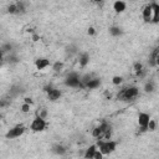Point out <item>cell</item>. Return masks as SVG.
<instances>
[{
	"mask_svg": "<svg viewBox=\"0 0 159 159\" xmlns=\"http://www.w3.org/2000/svg\"><path fill=\"white\" fill-rule=\"evenodd\" d=\"M39 40H40V36L38 35V34H32V41H39Z\"/></svg>",
	"mask_w": 159,
	"mask_h": 159,
	"instance_id": "4316f807",
	"label": "cell"
},
{
	"mask_svg": "<svg viewBox=\"0 0 159 159\" xmlns=\"http://www.w3.org/2000/svg\"><path fill=\"white\" fill-rule=\"evenodd\" d=\"M38 116L40 118H42V119H46V117H47V111L46 110H41L40 112L38 113Z\"/></svg>",
	"mask_w": 159,
	"mask_h": 159,
	"instance_id": "603a6c76",
	"label": "cell"
},
{
	"mask_svg": "<svg viewBox=\"0 0 159 159\" xmlns=\"http://www.w3.org/2000/svg\"><path fill=\"white\" fill-rule=\"evenodd\" d=\"M66 84L70 87H73V88H76V87H82L81 86V82H80V76L77 75V73H70L69 76H67L66 79Z\"/></svg>",
	"mask_w": 159,
	"mask_h": 159,
	"instance_id": "5b68a950",
	"label": "cell"
},
{
	"mask_svg": "<svg viewBox=\"0 0 159 159\" xmlns=\"http://www.w3.org/2000/svg\"><path fill=\"white\" fill-rule=\"evenodd\" d=\"M122 82H123V77L122 76H113L112 83L114 84V86H118V84H121Z\"/></svg>",
	"mask_w": 159,
	"mask_h": 159,
	"instance_id": "ffe728a7",
	"label": "cell"
},
{
	"mask_svg": "<svg viewBox=\"0 0 159 159\" xmlns=\"http://www.w3.org/2000/svg\"><path fill=\"white\" fill-rule=\"evenodd\" d=\"M126 8H127V4L124 1H122V0H117V1L113 3V10L117 13H123Z\"/></svg>",
	"mask_w": 159,
	"mask_h": 159,
	"instance_id": "30bf717a",
	"label": "cell"
},
{
	"mask_svg": "<svg viewBox=\"0 0 159 159\" xmlns=\"http://www.w3.org/2000/svg\"><path fill=\"white\" fill-rule=\"evenodd\" d=\"M53 152H55V153H57V154H63L66 150H65V148H63L62 145H56L55 149H53Z\"/></svg>",
	"mask_w": 159,
	"mask_h": 159,
	"instance_id": "7402d4cb",
	"label": "cell"
},
{
	"mask_svg": "<svg viewBox=\"0 0 159 159\" xmlns=\"http://www.w3.org/2000/svg\"><path fill=\"white\" fill-rule=\"evenodd\" d=\"M92 159H103V154L101 153V152H100L98 149H97V150H96V153L93 154V158H92Z\"/></svg>",
	"mask_w": 159,
	"mask_h": 159,
	"instance_id": "cb8c5ba5",
	"label": "cell"
},
{
	"mask_svg": "<svg viewBox=\"0 0 159 159\" xmlns=\"http://www.w3.org/2000/svg\"><path fill=\"white\" fill-rule=\"evenodd\" d=\"M97 149H98L103 155H108L111 153H113L117 148V142L114 141H103V139H98L96 144Z\"/></svg>",
	"mask_w": 159,
	"mask_h": 159,
	"instance_id": "6da1fadb",
	"label": "cell"
},
{
	"mask_svg": "<svg viewBox=\"0 0 159 159\" xmlns=\"http://www.w3.org/2000/svg\"><path fill=\"white\" fill-rule=\"evenodd\" d=\"M142 15H143V19H144L145 22H150L152 21V18H153V10H152V5L150 4L144 6Z\"/></svg>",
	"mask_w": 159,
	"mask_h": 159,
	"instance_id": "ba28073f",
	"label": "cell"
},
{
	"mask_svg": "<svg viewBox=\"0 0 159 159\" xmlns=\"http://www.w3.org/2000/svg\"><path fill=\"white\" fill-rule=\"evenodd\" d=\"M100 84H101V81L98 79H91L88 82L86 83V88H88V90H94V88H97V87H100Z\"/></svg>",
	"mask_w": 159,
	"mask_h": 159,
	"instance_id": "7c38bea8",
	"label": "cell"
},
{
	"mask_svg": "<svg viewBox=\"0 0 159 159\" xmlns=\"http://www.w3.org/2000/svg\"><path fill=\"white\" fill-rule=\"evenodd\" d=\"M8 11L10 14H18V6H16V3H13L8 6Z\"/></svg>",
	"mask_w": 159,
	"mask_h": 159,
	"instance_id": "d6986e66",
	"label": "cell"
},
{
	"mask_svg": "<svg viewBox=\"0 0 159 159\" xmlns=\"http://www.w3.org/2000/svg\"><path fill=\"white\" fill-rule=\"evenodd\" d=\"M30 110H31V106H30V104H26V103L21 104V112L22 113H29Z\"/></svg>",
	"mask_w": 159,
	"mask_h": 159,
	"instance_id": "44dd1931",
	"label": "cell"
},
{
	"mask_svg": "<svg viewBox=\"0 0 159 159\" xmlns=\"http://www.w3.org/2000/svg\"><path fill=\"white\" fill-rule=\"evenodd\" d=\"M110 34L112 36H119L122 34V31H121L119 28H117V26H112V28L110 29Z\"/></svg>",
	"mask_w": 159,
	"mask_h": 159,
	"instance_id": "e0dca14e",
	"label": "cell"
},
{
	"mask_svg": "<svg viewBox=\"0 0 159 159\" xmlns=\"http://www.w3.org/2000/svg\"><path fill=\"white\" fill-rule=\"evenodd\" d=\"M155 129H157V121H155V119H150L149 123H148V126H147V131L154 132Z\"/></svg>",
	"mask_w": 159,
	"mask_h": 159,
	"instance_id": "2e32d148",
	"label": "cell"
},
{
	"mask_svg": "<svg viewBox=\"0 0 159 159\" xmlns=\"http://www.w3.org/2000/svg\"><path fill=\"white\" fill-rule=\"evenodd\" d=\"M102 136H103V133H102V131H101L100 127L93 128V131H92V137L93 138H96V139H102Z\"/></svg>",
	"mask_w": 159,
	"mask_h": 159,
	"instance_id": "5bb4252c",
	"label": "cell"
},
{
	"mask_svg": "<svg viewBox=\"0 0 159 159\" xmlns=\"http://www.w3.org/2000/svg\"><path fill=\"white\" fill-rule=\"evenodd\" d=\"M24 103L30 104V106H31V104H32V100H31V98H29V97H26V98H24Z\"/></svg>",
	"mask_w": 159,
	"mask_h": 159,
	"instance_id": "484cf974",
	"label": "cell"
},
{
	"mask_svg": "<svg viewBox=\"0 0 159 159\" xmlns=\"http://www.w3.org/2000/svg\"><path fill=\"white\" fill-rule=\"evenodd\" d=\"M25 131H26V128L24 127L22 124H18V126L10 128V129H9L8 132H6L5 137L8 138V139H15V138L21 137L22 134L25 133Z\"/></svg>",
	"mask_w": 159,
	"mask_h": 159,
	"instance_id": "3957f363",
	"label": "cell"
},
{
	"mask_svg": "<svg viewBox=\"0 0 159 159\" xmlns=\"http://www.w3.org/2000/svg\"><path fill=\"white\" fill-rule=\"evenodd\" d=\"M90 62V56H88V53H82V55L80 56V60H79V63H80V66L81 67H84V66H87V63Z\"/></svg>",
	"mask_w": 159,
	"mask_h": 159,
	"instance_id": "4fadbf2b",
	"label": "cell"
},
{
	"mask_svg": "<svg viewBox=\"0 0 159 159\" xmlns=\"http://www.w3.org/2000/svg\"><path fill=\"white\" fill-rule=\"evenodd\" d=\"M139 94V88L138 87H128V88H123L118 93V100L121 101H132Z\"/></svg>",
	"mask_w": 159,
	"mask_h": 159,
	"instance_id": "7a4b0ae2",
	"label": "cell"
},
{
	"mask_svg": "<svg viewBox=\"0 0 159 159\" xmlns=\"http://www.w3.org/2000/svg\"><path fill=\"white\" fill-rule=\"evenodd\" d=\"M3 60V51H1V49H0V61Z\"/></svg>",
	"mask_w": 159,
	"mask_h": 159,
	"instance_id": "83f0119b",
	"label": "cell"
},
{
	"mask_svg": "<svg viewBox=\"0 0 159 159\" xmlns=\"http://www.w3.org/2000/svg\"><path fill=\"white\" fill-rule=\"evenodd\" d=\"M46 126H47L46 119H42V118H40L39 116H36L35 119H34L31 122V124H30V129L32 132H42V131H45Z\"/></svg>",
	"mask_w": 159,
	"mask_h": 159,
	"instance_id": "277c9868",
	"label": "cell"
},
{
	"mask_svg": "<svg viewBox=\"0 0 159 159\" xmlns=\"http://www.w3.org/2000/svg\"><path fill=\"white\" fill-rule=\"evenodd\" d=\"M96 150H97L96 144L90 145V147L86 149V152H84V159H92L93 158V154L96 153Z\"/></svg>",
	"mask_w": 159,
	"mask_h": 159,
	"instance_id": "8fae6325",
	"label": "cell"
},
{
	"mask_svg": "<svg viewBox=\"0 0 159 159\" xmlns=\"http://www.w3.org/2000/svg\"><path fill=\"white\" fill-rule=\"evenodd\" d=\"M47 92V98L50 101H52V102H55V101L60 100L61 97V91L60 90H56V88H51V87H47L45 90Z\"/></svg>",
	"mask_w": 159,
	"mask_h": 159,
	"instance_id": "52a82bcc",
	"label": "cell"
},
{
	"mask_svg": "<svg viewBox=\"0 0 159 159\" xmlns=\"http://www.w3.org/2000/svg\"><path fill=\"white\" fill-rule=\"evenodd\" d=\"M87 32H88V35H94L96 34V30H94V28H88V30H87Z\"/></svg>",
	"mask_w": 159,
	"mask_h": 159,
	"instance_id": "d4e9b609",
	"label": "cell"
},
{
	"mask_svg": "<svg viewBox=\"0 0 159 159\" xmlns=\"http://www.w3.org/2000/svg\"><path fill=\"white\" fill-rule=\"evenodd\" d=\"M149 121H150V116L148 113H144V112L139 113V116H138V124H139L142 132L147 131V126L149 123Z\"/></svg>",
	"mask_w": 159,
	"mask_h": 159,
	"instance_id": "8992f818",
	"label": "cell"
},
{
	"mask_svg": "<svg viewBox=\"0 0 159 159\" xmlns=\"http://www.w3.org/2000/svg\"><path fill=\"white\" fill-rule=\"evenodd\" d=\"M154 90H155V86H154V83L152 82V81H149V82H147V83H145V86H144V91H145L147 93H152Z\"/></svg>",
	"mask_w": 159,
	"mask_h": 159,
	"instance_id": "9a60e30c",
	"label": "cell"
},
{
	"mask_svg": "<svg viewBox=\"0 0 159 159\" xmlns=\"http://www.w3.org/2000/svg\"><path fill=\"white\" fill-rule=\"evenodd\" d=\"M49 66H50V61L47 59H45V57H41V59H39V60L35 61V67L39 71L45 70L46 67H49Z\"/></svg>",
	"mask_w": 159,
	"mask_h": 159,
	"instance_id": "9c48e42d",
	"label": "cell"
},
{
	"mask_svg": "<svg viewBox=\"0 0 159 159\" xmlns=\"http://www.w3.org/2000/svg\"><path fill=\"white\" fill-rule=\"evenodd\" d=\"M62 69H63V63L60 62V61L55 62L53 63V66H52V70L55 71V72H60V71H62Z\"/></svg>",
	"mask_w": 159,
	"mask_h": 159,
	"instance_id": "ac0fdd59",
	"label": "cell"
}]
</instances>
